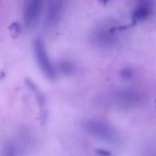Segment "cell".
I'll use <instances>...</instances> for the list:
<instances>
[{"label":"cell","instance_id":"obj_9","mask_svg":"<svg viewBox=\"0 0 156 156\" xmlns=\"http://www.w3.org/2000/svg\"><path fill=\"white\" fill-rule=\"evenodd\" d=\"M24 149L22 142H11L7 143L2 151L1 156H20Z\"/></svg>","mask_w":156,"mask_h":156},{"label":"cell","instance_id":"obj_13","mask_svg":"<svg viewBox=\"0 0 156 156\" xmlns=\"http://www.w3.org/2000/svg\"><path fill=\"white\" fill-rule=\"evenodd\" d=\"M101 5H107L109 2H110V0H98Z\"/></svg>","mask_w":156,"mask_h":156},{"label":"cell","instance_id":"obj_12","mask_svg":"<svg viewBox=\"0 0 156 156\" xmlns=\"http://www.w3.org/2000/svg\"><path fill=\"white\" fill-rule=\"evenodd\" d=\"M120 74H121V77H122L123 80H131V79L133 78V76H134V71H133V69H131V68H125V69H122V71H121Z\"/></svg>","mask_w":156,"mask_h":156},{"label":"cell","instance_id":"obj_7","mask_svg":"<svg viewBox=\"0 0 156 156\" xmlns=\"http://www.w3.org/2000/svg\"><path fill=\"white\" fill-rule=\"evenodd\" d=\"M27 86L28 87V89L33 92V94L35 95V98L37 101L38 107L40 109V114H41V121L45 122L47 119V107H46V100L45 97L43 95V93L40 91V90L37 88V86H36V84L34 82H32L30 80H26Z\"/></svg>","mask_w":156,"mask_h":156},{"label":"cell","instance_id":"obj_14","mask_svg":"<svg viewBox=\"0 0 156 156\" xmlns=\"http://www.w3.org/2000/svg\"><path fill=\"white\" fill-rule=\"evenodd\" d=\"M155 107H156V100H155Z\"/></svg>","mask_w":156,"mask_h":156},{"label":"cell","instance_id":"obj_6","mask_svg":"<svg viewBox=\"0 0 156 156\" xmlns=\"http://www.w3.org/2000/svg\"><path fill=\"white\" fill-rule=\"evenodd\" d=\"M153 13V5L150 0H142L133 10L131 19L133 24L144 22Z\"/></svg>","mask_w":156,"mask_h":156},{"label":"cell","instance_id":"obj_1","mask_svg":"<svg viewBox=\"0 0 156 156\" xmlns=\"http://www.w3.org/2000/svg\"><path fill=\"white\" fill-rule=\"evenodd\" d=\"M84 132L92 137L98 138L107 143H116L119 139L117 131L107 122L100 119L89 118L81 122Z\"/></svg>","mask_w":156,"mask_h":156},{"label":"cell","instance_id":"obj_10","mask_svg":"<svg viewBox=\"0 0 156 156\" xmlns=\"http://www.w3.org/2000/svg\"><path fill=\"white\" fill-rule=\"evenodd\" d=\"M8 31H9V34L10 36L13 37V38H17L21 33H22V27H21V25L15 21V22H12L9 27H8Z\"/></svg>","mask_w":156,"mask_h":156},{"label":"cell","instance_id":"obj_5","mask_svg":"<svg viewBox=\"0 0 156 156\" xmlns=\"http://www.w3.org/2000/svg\"><path fill=\"white\" fill-rule=\"evenodd\" d=\"M43 0H26L24 5V22L27 28H34L42 13Z\"/></svg>","mask_w":156,"mask_h":156},{"label":"cell","instance_id":"obj_2","mask_svg":"<svg viewBox=\"0 0 156 156\" xmlns=\"http://www.w3.org/2000/svg\"><path fill=\"white\" fill-rule=\"evenodd\" d=\"M144 95L134 89H121L110 94V104L120 109H133L142 105Z\"/></svg>","mask_w":156,"mask_h":156},{"label":"cell","instance_id":"obj_4","mask_svg":"<svg viewBox=\"0 0 156 156\" xmlns=\"http://www.w3.org/2000/svg\"><path fill=\"white\" fill-rule=\"evenodd\" d=\"M33 49L38 67L43 74L50 80H56L58 76V70L50 60L45 42L39 37L36 38L33 42Z\"/></svg>","mask_w":156,"mask_h":156},{"label":"cell","instance_id":"obj_8","mask_svg":"<svg viewBox=\"0 0 156 156\" xmlns=\"http://www.w3.org/2000/svg\"><path fill=\"white\" fill-rule=\"evenodd\" d=\"M61 0H53L47 14V22L48 25L52 26L58 22L59 15L61 13Z\"/></svg>","mask_w":156,"mask_h":156},{"label":"cell","instance_id":"obj_3","mask_svg":"<svg viewBox=\"0 0 156 156\" xmlns=\"http://www.w3.org/2000/svg\"><path fill=\"white\" fill-rule=\"evenodd\" d=\"M125 28L121 26L101 25L95 27L90 34V41L100 48H112L115 46L120 37V33Z\"/></svg>","mask_w":156,"mask_h":156},{"label":"cell","instance_id":"obj_11","mask_svg":"<svg viewBox=\"0 0 156 156\" xmlns=\"http://www.w3.org/2000/svg\"><path fill=\"white\" fill-rule=\"evenodd\" d=\"M59 69L62 73L64 74H68V73H72L73 69H74V67L72 64H70L69 62L68 61H64L60 64L59 66Z\"/></svg>","mask_w":156,"mask_h":156}]
</instances>
